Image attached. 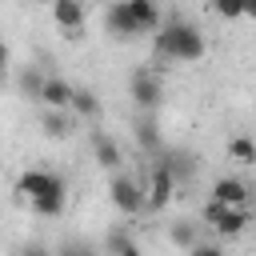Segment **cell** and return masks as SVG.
<instances>
[{"mask_svg": "<svg viewBox=\"0 0 256 256\" xmlns=\"http://www.w3.org/2000/svg\"><path fill=\"white\" fill-rule=\"evenodd\" d=\"M152 52L160 60H172V64H196V60H204L208 40H204V32L196 24H188L180 16H168L152 32Z\"/></svg>", "mask_w": 256, "mask_h": 256, "instance_id": "1", "label": "cell"}, {"mask_svg": "<svg viewBox=\"0 0 256 256\" xmlns=\"http://www.w3.org/2000/svg\"><path fill=\"white\" fill-rule=\"evenodd\" d=\"M204 224L220 236V240H236L248 232V224H256V212L252 204H224V200H208L204 204Z\"/></svg>", "mask_w": 256, "mask_h": 256, "instance_id": "2", "label": "cell"}, {"mask_svg": "<svg viewBox=\"0 0 256 256\" xmlns=\"http://www.w3.org/2000/svg\"><path fill=\"white\" fill-rule=\"evenodd\" d=\"M108 200H112V208H116L124 220H136V216L148 212V188H144V180L132 176V172H124V168L112 172V180H108Z\"/></svg>", "mask_w": 256, "mask_h": 256, "instance_id": "3", "label": "cell"}, {"mask_svg": "<svg viewBox=\"0 0 256 256\" xmlns=\"http://www.w3.org/2000/svg\"><path fill=\"white\" fill-rule=\"evenodd\" d=\"M16 192H20L28 204H40V200H68L64 176H56V172H48V168H24L20 180H16Z\"/></svg>", "mask_w": 256, "mask_h": 256, "instance_id": "4", "label": "cell"}, {"mask_svg": "<svg viewBox=\"0 0 256 256\" xmlns=\"http://www.w3.org/2000/svg\"><path fill=\"white\" fill-rule=\"evenodd\" d=\"M128 96H132V104L140 112H160V104H164V80H160V72L136 68L128 76Z\"/></svg>", "mask_w": 256, "mask_h": 256, "instance_id": "5", "label": "cell"}, {"mask_svg": "<svg viewBox=\"0 0 256 256\" xmlns=\"http://www.w3.org/2000/svg\"><path fill=\"white\" fill-rule=\"evenodd\" d=\"M144 188H148V212H164V208L172 204V196H176V176H172V168H168L164 160H156V164L148 168Z\"/></svg>", "mask_w": 256, "mask_h": 256, "instance_id": "6", "label": "cell"}, {"mask_svg": "<svg viewBox=\"0 0 256 256\" xmlns=\"http://www.w3.org/2000/svg\"><path fill=\"white\" fill-rule=\"evenodd\" d=\"M104 32L112 40H136V36H144L140 24H136V16H132V8H128V0H112L104 8Z\"/></svg>", "mask_w": 256, "mask_h": 256, "instance_id": "7", "label": "cell"}, {"mask_svg": "<svg viewBox=\"0 0 256 256\" xmlns=\"http://www.w3.org/2000/svg\"><path fill=\"white\" fill-rule=\"evenodd\" d=\"M48 12H52V24H56L60 32H68L72 40H80V36H84V20H88L84 0H52V4H48Z\"/></svg>", "mask_w": 256, "mask_h": 256, "instance_id": "8", "label": "cell"}, {"mask_svg": "<svg viewBox=\"0 0 256 256\" xmlns=\"http://www.w3.org/2000/svg\"><path fill=\"white\" fill-rule=\"evenodd\" d=\"M88 144H92V156H96L100 168H108V172L124 168V152H120V144H116L104 128H92V132H88Z\"/></svg>", "mask_w": 256, "mask_h": 256, "instance_id": "9", "label": "cell"}, {"mask_svg": "<svg viewBox=\"0 0 256 256\" xmlns=\"http://www.w3.org/2000/svg\"><path fill=\"white\" fill-rule=\"evenodd\" d=\"M132 132H136V144H140V152H148V156H160V152H164L160 124H156V112H140V116H136V124H132Z\"/></svg>", "mask_w": 256, "mask_h": 256, "instance_id": "10", "label": "cell"}, {"mask_svg": "<svg viewBox=\"0 0 256 256\" xmlns=\"http://www.w3.org/2000/svg\"><path fill=\"white\" fill-rule=\"evenodd\" d=\"M72 92H76V84H68L64 76H48L44 88H40V104L44 108H68L72 104Z\"/></svg>", "mask_w": 256, "mask_h": 256, "instance_id": "11", "label": "cell"}, {"mask_svg": "<svg viewBox=\"0 0 256 256\" xmlns=\"http://www.w3.org/2000/svg\"><path fill=\"white\" fill-rule=\"evenodd\" d=\"M212 200H224V204H248L252 200V188L240 180V176H220L212 184Z\"/></svg>", "mask_w": 256, "mask_h": 256, "instance_id": "12", "label": "cell"}, {"mask_svg": "<svg viewBox=\"0 0 256 256\" xmlns=\"http://www.w3.org/2000/svg\"><path fill=\"white\" fill-rule=\"evenodd\" d=\"M40 128H44L48 140H68V136H72V116H68V108H44Z\"/></svg>", "mask_w": 256, "mask_h": 256, "instance_id": "13", "label": "cell"}, {"mask_svg": "<svg viewBox=\"0 0 256 256\" xmlns=\"http://www.w3.org/2000/svg\"><path fill=\"white\" fill-rule=\"evenodd\" d=\"M68 112L80 116V120H88V124H96V120H100V100H96V92H92V88H76Z\"/></svg>", "mask_w": 256, "mask_h": 256, "instance_id": "14", "label": "cell"}, {"mask_svg": "<svg viewBox=\"0 0 256 256\" xmlns=\"http://www.w3.org/2000/svg\"><path fill=\"white\" fill-rule=\"evenodd\" d=\"M128 8H132V16H136L140 32H156V28H160V20H164L160 0H128Z\"/></svg>", "mask_w": 256, "mask_h": 256, "instance_id": "15", "label": "cell"}, {"mask_svg": "<svg viewBox=\"0 0 256 256\" xmlns=\"http://www.w3.org/2000/svg\"><path fill=\"white\" fill-rule=\"evenodd\" d=\"M224 152H228V160L240 164V168H252V164H256V140H252V136H232V140L224 144Z\"/></svg>", "mask_w": 256, "mask_h": 256, "instance_id": "16", "label": "cell"}, {"mask_svg": "<svg viewBox=\"0 0 256 256\" xmlns=\"http://www.w3.org/2000/svg\"><path fill=\"white\" fill-rule=\"evenodd\" d=\"M156 160H164V164L172 168L176 184H180V180H192V176H196V156H188V152H168V148H164V152H160Z\"/></svg>", "mask_w": 256, "mask_h": 256, "instance_id": "17", "label": "cell"}, {"mask_svg": "<svg viewBox=\"0 0 256 256\" xmlns=\"http://www.w3.org/2000/svg\"><path fill=\"white\" fill-rule=\"evenodd\" d=\"M168 240H172L176 248L192 252V248L200 244V224H192V220H176V224L168 228Z\"/></svg>", "mask_w": 256, "mask_h": 256, "instance_id": "18", "label": "cell"}, {"mask_svg": "<svg viewBox=\"0 0 256 256\" xmlns=\"http://www.w3.org/2000/svg\"><path fill=\"white\" fill-rule=\"evenodd\" d=\"M104 252H120V256H132V252H140V244L128 236V224H116V228L104 236Z\"/></svg>", "mask_w": 256, "mask_h": 256, "instance_id": "19", "label": "cell"}, {"mask_svg": "<svg viewBox=\"0 0 256 256\" xmlns=\"http://www.w3.org/2000/svg\"><path fill=\"white\" fill-rule=\"evenodd\" d=\"M44 80H48V76H44V72L32 64V68H24V72H20V92H24L28 100H40V88H44Z\"/></svg>", "mask_w": 256, "mask_h": 256, "instance_id": "20", "label": "cell"}, {"mask_svg": "<svg viewBox=\"0 0 256 256\" xmlns=\"http://www.w3.org/2000/svg\"><path fill=\"white\" fill-rule=\"evenodd\" d=\"M212 8H216V16H220V20H240V16H244L240 0H212Z\"/></svg>", "mask_w": 256, "mask_h": 256, "instance_id": "21", "label": "cell"}, {"mask_svg": "<svg viewBox=\"0 0 256 256\" xmlns=\"http://www.w3.org/2000/svg\"><path fill=\"white\" fill-rule=\"evenodd\" d=\"M8 64H12V48H8V44H4V40H0V72H4V68H8Z\"/></svg>", "mask_w": 256, "mask_h": 256, "instance_id": "22", "label": "cell"}, {"mask_svg": "<svg viewBox=\"0 0 256 256\" xmlns=\"http://www.w3.org/2000/svg\"><path fill=\"white\" fill-rule=\"evenodd\" d=\"M240 8H244V16H248V20H256V0H240Z\"/></svg>", "mask_w": 256, "mask_h": 256, "instance_id": "23", "label": "cell"}, {"mask_svg": "<svg viewBox=\"0 0 256 256\" xmlns=\"http://www.w3.org/2000/svg\"><path fill=\"white\" fill-rule=\"evenodd\" d=\"M248 204H252V212H256V188H252V200H248Z\"/></svg>", "mask_w": 256, "mask_h": 256, "instance_id": "24", "label": "cell"}, {"mask_svg": "<svg viewBox=\"0 0 256 256\" xmlns=\"http://www.w3.org/2000/svg\"><path fill=\"white\" fill-rule=\"evenodd\" d=\"M32 4H52V0H32Z\"/></svg>", "mask_w": 256, "mask_h": 256, "instance_id": "25", "label": "cell"}]
</instances>
